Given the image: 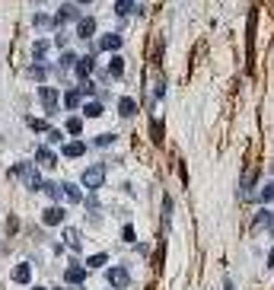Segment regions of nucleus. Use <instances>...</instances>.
<instances>
[{"instance_id": "obj_11", "label": "nucleus", "mask_w": 274, "mask_h": 290, "mask_svg": "<svg viewBox=\"0 0 274 290\" xmlns=\"http://www.w3.org/2000/svg\"><path fill=\"white\" fill-rule=\"evenodd\" d=\"M124 74V61L122 54H112V61H108V70H106V80H122Z\"/></svg>"}, {"instance_id": "obj_34", "label": "nucleus", "mask_w": 274, "mask_h": 290, "mask_svg": "<svg viewBox=\"0 0 274 290\" xmlns=\"http://www.w3.org/2000/svg\"><path fill=\"white\" fill-rule=\"evenodd\" d=\"M76 7H86V3H92V0H74Z\"/></svg>"}, {"instance_id": "obj_16", "label": "nucleus", "mask_w": 274, "mask_h": 290, "mask_svg": "<svg viewBox=\"0 0 274 290\" xmlns=\"http://www.w3.org/2000/svg\"><path fill=\"white\" fill-rule=\"evenodd\" d=\"M137 10L134 0H115V16H131Z\"/></svg>"}, {"instance_id": "obj_32", "label": "nucleus", "mask_w": 274, "mask_h": 290, "mask_svg": "<svg viewBox=\"0 0 274 290\" xmlns=\"http://www.w3.org/2000/svg\"><path fill=\"white\" fill-rule=\"evenodd\" d=\"M122 236H124V243H134V227H124Z\"/></svg>"}, {"instance_id": "obj_13", "label": "nucleus", "mask_w": 274, "mask_h": 290, "mask_svg": "<svg viewBox=\"0 0 274 290\" xmlns=\"http://www.w3.org/2000/svg\"><path fill=\"white\" fill-rule=\"evenodd\" d=\"M76 35H80V38H92V35H96V19H90V16H86V19H76Z\"/></svg>"}, {"instance_id": "obj_24", "label": "nucleus", "mask_w": 274, "mask_h": 290, "mask_svg": "<svg viewBox=\"0 0 274 290\" xmlns=\"http://www.w3.org/2000/svg\"><path fill=\"white\" fill-rule=\"evenodd\" d=\"M42 191L48 198H61V185H54V182H42Z\"/></svg>"}, {"instance_id": "obj_21", "label": "nucleus", "mask_w": 274, "mask_h": 290, "mask_svg": "<svg viewBox=\"0 0 274 290\" xmlns=\"http://www.w3.org/2000/svg\"><path fill=\"white\" fill-rule=\"evenodd\" d=\"M102 265H108V255L106 252H96V255L86 259V268H102Z\"/></svg>"}, {"instance_id": "obj_1", "label": "nucleus", "mask_w": 274, "mask_h": 290, "mask_svg": "<svg viewBox=\"0 0 274 290\" xmlns=\"http://www.w3.org/2000/svg\"><path fill=\"white\" fill-rule=\"evenodd\" d=\"M106 281H108V287H112V290H124L131 284V271L124 265H115V268H108V271H106Z\"/></svg>"}, {"instance_id": "obj_26", "label": "nucleus", "mask_w": 274, "mask_h": 290, "mask_svg": "<svg viewBox=\"0 0 274 290\" xmlns=\"http://www.w3.org/2000/svg\"><path fill=\"white\" fill-rule=\"evenodd\" d=\"M45 76H48L45 64H35V67H32V80H35V83H42V80H45Z\"/></svg>"}, {"instance_id": "obj_12", "label": "nucleus", "mask_w": 274, "mask_h": 290, "mask_svg": "<svg viewBox=\"0 0 274 290\" xmlns=\"http://www.w3.org/2000/svg\"><path fill=\"white\" fill-rule=\"evenodd\" d=\"M118 115H122V118H134L137 115V99L122 96V99H118Z\"/></svg>"}, {"instance_id": "obj_10", "label": "nucleus", "mask_w": 274, "mask_h": 290, "mask_svg": "<svg viewBox=\"0 0 274 290\" xmlns=\"http://www.w3.org/2000/svg\"><path fill=\"white\" fill-rule=\"evenodd\" d=\"M10 281H13V284H29L32 281V265H26V261H23V265H16L13 271H10Z\"/></svg>"}, {"instance_id": "obj_22", "label": "nucleus", "mask_w": 274, "mask_h": 290, "mask_svg": "<svg viewBox=\"0 0 274 290\" xmlns=\"http://www.w3.org/2000/svg\"><path fill=\"white\" fill-rule=\"evenodd\" d=\"M32 58H35L38 64L45 61V58H48V42H35V48H32Z\"/></svg>"}, {"instance_id": "obj_7", "label": "nucleus", "mask_w": 274, "mask_h": 290, "mask_svg": "<svg viewBox=\"0 0 274 290\" xmlns=\"http://www.w3.org/2000/svg\"><path fill=\"white\" fill-rule=\"evenodd\" d=\"M35 163H38V166H45V169H54V166H58V156H54L51 147H38V150H35Z\"/></svg>"}, {"instance_id": "obj_14", "label": "nucleus", "mask_w": 274, "mask_h": 290, "mask_svg": "<svg viewBox=\"0 0 274 290\" xmlns=\"http://www.w3.org/2000/svg\"><path fill=\"white\" fill-rule=\"evenodd\" d=\"M61 195L70 201V204H83V195H80V188H76V185H70V182H61Z\"/></svg>"}, {"instance_id": "obj_27", "label": "nucleus", "mask_w": 274, "mask_h": 290, "mask_svg": "<svg viewBox=\"0 0 274 290\" xmlns=\"http://www.w3.org/2000/svg\"><path fill=\"white\" fill-rule=\"evenodd\" d=\"M29 128L35 131V134H45V131L51 128V124H48V122H42V118H38V122H35V118H32V122H29Z\"/></svg>"}, {"instance_id": "obj_20", "label": "nucleus", "mask_w": 274, "mask_h": 290, "mask_svg": "<svg viewBox=\"0 0 274 290\" xmlns=\"http://www.w3.org/2000/svg\"><path fill=\"white\" fill-rule=\"evenodd\" d=\"M64 128H67V134H74V137H76V134L83 131V118H76V115H74V118H67V122H64Z\"/></svg>"}, {"instance_id": "obj_23", "label": "nucleus", "mask_w": 274, "mask_h": 290, "mask_svg": "<svg viewBox=\"0 0 274 290\" xmlns=\"http://www.w3.org/2000/svg\"><path fill=\"white\" fill-rule=\"evenodd\" d=\"M64 243H67L70 249H80V233H76V229H64Z\"/></svg>"}, {"instance_id": "obj_37", "label": "nucleus", "mask_w": 274, "mask_h": 290, "mask_svg": "<svg viewBox=\"0 0 274 290\" xmlns=\"http://www.w3.org/2000/svg\"><path fill=\"white\" fill-rule=\"evenodd\" d=\"M271 179H274V166H271Z\"/></svg>"}, {"instance_id": "obj_30", "label": "nucleus", "mask_w": 274, "mask_h": 290, "mask_svg": "<svg viewBox=\"0 0 274 290\" xmlns=\"http://www.w3.org/2000/svg\"><path fill=\"white\" fill-rule=\"evenodd\" d=\"M92 92H96V86H92L90 80H83V83H80V96H92Z\"/></svg>"}, {"instance_id": "obj_5", "label": "nucleus", "mask_w": 274, "mask_h": 290, "mask_svg": "<svg viewBox=\"0 0 274 290\" xmlns=\"http://www.w3.org/2000/svg\"><path fill=\"white\" fill-rule=\"evenodd\" d=\"M64 207H58V204H51V207H45V211H42V223H45V227H61L64 223Z\"/></svg>"}, {"instance_id": "obj_17", "label": "nucleus", "mask_w": 274, "mask_h": 290, "mask_svg": "<svg viewBox=\"0 0 274 290\" xmlns=\"http://www.w3.org/2000/svg\"><path fill=\"white\" fill-rule=\"evenodd\" d=\"M32 26H35V29H54V16H45V13H35V19H32Z\"/></svg>"}, {"instance_id": "obj_25", "label": "nucleus", "mask_w": 274, "mask_h": 290, "mask_svg": "<svg viewBox=\"0 0 274 290\" xmlns=\"http://www.w3.org/2000/svg\"><path fill=\"white\" fill-rule=\"evenodd\" d=\"M74 61H76V54L64 51V54H61V61H58V70H67V67H74Z\"/></svg>"}, {"instance_id": "obj_28", "label": "nucleus", "mask_w": 274, "mask_h": 290, "mask_svg": "<svg viewBox=\"0 0 274 290\" xmlns=\"http://www.w3.org/2000/svg\"><path fill=\"white\" fill-rule=\"evenodd\" d=\"M92 144H96V147H108V144H115V134H99Z\"/></svg>"}, {"instance_id": "obj_33", "label": "nucleus", "mask_w": 274, "mask_h": 290, "mask_svg": "<svg viewBox=\"0 0 274 290\" xmlns=\"http://www.w3.org/2000/svg\"><path fill=\"white\" fill-rule=\"evenodd\" d=\"M268 233H274V214H268Z\"/></svg>"}, {"instance_id": "obj_31", "label": "nucleus", "mask_w": 274, "mask_h": 290, "mask_svg": "<svg viewBox=\"0 0 274 290\" xmlns=\"http://www.w3.org/2000/svg\"><path fill=\"white\" fill-rule=\"evenodd\" d=\"M45 134H48V140H51V144H61V140H64L61 131H45Z\"/></svg>"}, {"instance_id": "obj_2", "label": "nucleus", "mask_w": 274, "mask_h": 290, "mask_svg": "<svg viewBox=\"0 0 274 290\" xmlns=\"http://www.w3.org/2000/svg\"><path fill=\"white\" fill-rule=\"evenodd\" d=\"M80 182H83L86 188H99V185L106 182V166H102V163H92L90 169H83V176H80Z\"/></svg>"}, {"instance_id": "obj_4", "label": "nucleus", "mask_w": 274, "mask_h": 290, "mask_svg": "<svg viewBox=\"0 0 274 290\" xmlns=\"http://www.w3.org/2000/svg\"><path fill=\"white\" fill-rule=\"evenodd\" d=\"M96 51H108V54L122 51V35H118V32H108V35H102L99 42H96Z\"/></svg>"}, {"instance_id": "obj_3", "label": "nucleus", "mask_w": 274, "mask_h": 290, "mask_svg": "<svg viewBox=\"0 0 274 290\" xmlns=\"http://www.w3.org/2000/svg\"><path fill=\"white\" fill-rule=\"evenodd\" d=\"M58 99H61V92L51 90V86H42V90H38V102H42V108H45L48 115L58 112Z\"/></svg>"}, {"instance_id": "obj_18", "label": "nucleus", "mask_w": 274, "mask_h": 290, "mask_svg": "<svg viewBox=\"0 0 274 290\" xmlns=\"http://www.w3.org/2000/svg\"><path fill=\"white\" fill-rule=\"evenodd\" d=\"M64 106H67V108H80V106H83V96H80V90H70L67 96H64Z\"/></svg>"}, {"instance_id": "obj_35", "label": "nucleus", "mask_w": 274, "mask_h": 290, "mask_svg": "<svg viewBox=\"0 0 274 290\" xmlns=\"http://www.w3.org/2000/svg\"><path fill=\"white\" fill-rule=\"evenodd\" d=\"M268 265H271V268H274V249H271V255H268Z\"/></svg>"}, {"instance_id": "obj_19", "label": "nucleus", "mask_w": 274, "mask_h": 290, "mask_svg": "<svg viewBox=\"0 0 274 290\" xmlns=\"http://www.w3.org/2000/svg\"><path fill=\"white\" fill-rule=\"evenodd\" d=\"M102 115V102H83V118H99Z\"/></svg>"}, {"instance_id": "obj_6", "label": "nucleus", "mask_w": 274, "mask_h": 290, "mask_svg": "<svg viewBox=\"0 0 274 290\" xmlns=\"http://www.w3.org/2000/svg\"><path fill=\"white\" fill-rule=\"evenodd\" d=\"M74 67H76V76H80V80H86V76L92 74V67H96V54H86V58H76V61H74Z\"/></svg>"}, {"instance_id": "obj_15", "label": "nucleus", "mask_w": 274, "mask_h": 290, "mask_svg": "<svg viewBox=\"0 0 274 290\" xmlns=\"http://www.w3.org/2000/svg\"><path fill=\"white\" fill-rule=\"evenodd\" d=\"M83 153H86V144H83V140H74V144L64 147V156H67V160H76V156H83Z\"/></svg>"}, {"instance_id": "obj_9", "label": "nucleus", "mask_w": 274, "mask_h": 290, "mask_svg": "<svg viewBox=\"0 0 274 290\" xmlns=\"http://www.w3.org/2000/svg\"><path fill=\"white\" fill-rule=\"evenodd\" d=\"M74 19H80V13H76V3H64V7L58 10V16H54V26H61V23H74Z\"/></svg>"}, {"instance_id": "obj_29", "label": "nucleus", "mask_w": 274, "mask_h": 290, "mask_svg": "<svg viewBox=\"0 0 274 290\" xmlns=\"http://www.w3.org/2000/svg\"><path fill=\"white\" fill-rule=\"evenodd\" d=\"M259 198H261V204H265V201H274V182L261 188V195H259Z\"/></svg>"}, {"instance_id": "obj_8", "label": "nucleus", "mask_w": 274, "mask_h": 290, "mask_svg": "<svg viewBox=\"0 0 274 290\" xmlns=\"http://www.w3.org/2000/svg\"><path fill=\"white\" fill-rule=\"evenodd\" d=\"M64 281H67V284H74V287H80V284L86 281V268L74 261V265H70L67 271H64Z\"/></svg>"}, {"instance_id": "obj_36", "label": "nucleus", "mask_w": 274, "mask_h": 290, "mask_svg": "<svg viewBox=\"0 0 274 290\" xmlns=\"http://www.w3.org/2000/svg\"><path fill=\"white\" fill-rule=\"evenodd\" d=\"M32 290H45V287H32Z\"/></svg>"}, {"instance_id": "obj_38", "label": "nucleus", "mask_w": 274, "mask_h": 290, "mask_svg": "<svg viewBox=\"0 0 274 290\" xmlns=\"http://www.w3.org/2000/svg\"><path fill=\"white\" fill-rule=\"evenodd\" d=\"M108 290H112V287H108Z\"/></svg>"}]
</instances>
